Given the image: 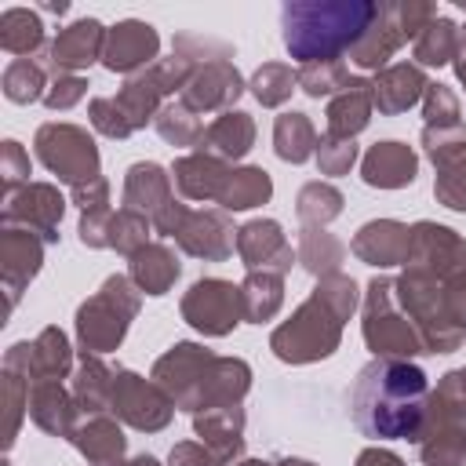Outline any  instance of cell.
<instances>
[{
  "label": "cell",
  "mask_w": 466,
  "mask_h": 466,
  "mask_svg": "<svg viewBox=\"0 0 466 466\" xmlns=\"http://www.w3.org/2000/svg\"><path fill=\"white\" fill-rule=\"evenodd\" d=\"M426 404V371L404 357H375L360 368L350 393L353 422L371 441H419Z\"/></svg>",
  "instance_id": "1"
},
{
  "label": "cell",
  "mask_w": 466,
  "mask_h": 466,
  "mask_svg": "<svg viewBox=\"0 0 466 466\" xmlns=\"http://www.w3.org/2000/svg\"><path fill=\"white\" fill-rule=\"evenodd\" d=\"M379 4L371 0H291L280 11L284 47L299 66L339 62L371 29Z\"/></svg>",
  "instance_id": "2"
},
{
  "label": "cell",
  "mask_w": 466,
  "mask_h": 466,
  "mask_svg": "<svg viewBox=\"0 0 466 466\" xmlns=\"http://www.w3.org/2000/svg\"><path fill=\"white\" fill-rule=\"evenodd\" d=\"M153 379L178 408L208 411L218 404H237L248 393L251 371L244 360L211 357L193 342H178L157 360Z\"/></svg>",
  "instance_id": "3"
},
{
  "label": "cell",
  "mask_w": 466,
  "mask_h": 466,
  "mask_svg": "<svg viewBox=\"0 0 466 466\" xmlns=\"http://www.w3.org/2000/svg\"><path fill=\"white\" fill-rule=\"evenodd\" d=\"M353 306H357V284L342 273H328L313 288V295L299 306V313L273 331V339H269L273 353L291 364L328 357L339 346L342 324L350 320Z\"/></svg>",
  "instance_id": "4"
},
{
  "label": "cell",
  "mask_w": 466,
  "mask_h": 466,
  "mask_svg": "<svg viewBox=\"0 0 466 466\" xmlns=\"http://www.w3.org/2000/svg\"><path fill=\"white\" fill-rule=\"evenodd\" d=\"M419 455L426 466H462L466 462V368L448 371L426 404L419 430Z\"/></svg>",
  "instance_id": "5"
},
{
  "label": "cell",
  "mask_w": 466,
  "mask_h": 466,
  "mask_svg": "<svg viewBox=\"0 0 466 466\" xmlns=\"http://www.w3.org/2000/svg\"><path fill=\"white\" fill-rule=\"evenodd\" d=\"M138 313V295L131 288L127 277H109L102 284V291L95 299H87L80 309H76V339L84 346V353H106V350H116L124 331H127V320Z\"/></svg>",
  "instance_id": "6"
},
{
  "label": "cell",
  "mask_w": 466,
  "mask_h": 466,
  "mask_svg": "<svg viewBox=\"0 0 466 466\" xmlns=\"http://www.w3.org/2000/svg\"><path fill=\"white\" fill-rule=\"evenodd\" d=\"M364 342L379 357H411L422 353V335L411 324L408 313L397 309V284L393 280H371L368 306H364Z\"/></svg>",
  "instance_id": "7"
},
{
  "label": "cell",
  "mask_w": 466,
  "mask_h": 466,
  "mask_svg": "<svg viewBox=\"0 0 466 466\" xmlns=\"http://www.w3.org/2000/svg\"><path fill=\"white\" fill-rule=\"evenodd\" d=\"M36 157L73 189L98 182V149L76 124H44L36 131Z\"/></svg>",
  "instance_id": "8"
},
{
  "label": "cell",
  "mask_w": 466,
  "mask_h": 466,
  "mask_svg": "<svg viewBox=\"0 0 466 466\" xmlns=\"http://www.w3.org/2000/svg\"><path fill=\"white\" fill-rule=\"evenodd\" d=\"M160 233L175 237L189 255H200V258H226L233 251V229L226 222V215L218 211H189L182 204H167L157 222H153Z\"/></svg>",
  "instance_id": "9"
},
{
  "label": "cell",
  "mask_w": 466,
  "mask_h": 466,
  "mask_svg": "<svg viewBox=\"0 0 466 466\" xmlns=\"http://www.w3.org/2000/svg\"><path fill=\"white\" fill-rule=\"evenodd\" d=\"M182 317L204 335H226L244 317L240 288H233L229 280H218V277L197 280L182 299Z\"/></svg>",
  "instance_id": "10"
},
{
  "label": "cell",
  "mask_w": 466,
  "mask_h": 466,
  "mask_svg": "<svg viewBox=\"0 0 466 466\" xmlns=\"http://www.w3.org/2000/svg\"><path fill=\"white\" fill-rule=\"evenodd\" d=\"M408 273H422V277H462L466 273V240L455 237L444 226L433 222H419L411 229V244H408Z\"/></svg>",
  "instance_id": "11"
},
{
  "label": "cell",
  "mask_w": 466,
  "mask_h": 466,
  "mask_svg": "<svg viewBox=\"0 0 466 466\" xmlns=\"http://www.w3.org/2000/svg\"><path fill=\"white\" fill-rule=\"evenodd\" d=\"M109 408H113L127 426H135V430H160V426H167L175 400H171L160 386L146 382V379L135 375V371H113V397H109Z\"/></svg>",
  "instance_id": "12"
},
{
  "label": "cell",
  "mask_w": 466,
  "mask_h": 466,
  "mask_svg": "<svg viewBox=\"0 0 466 466\" xmlns=\"http://www.w3.org/2000/svg\"><path fill=\"white\" fill-rule=\"evenodd\" d=\"M69 342L58 328H44L33 342H18L7 350L4 357V368L22 375V379H33V382H62L66 371H69Z\"/></svg>",
  "instance_id": "13"
},
{
  "label": "cell",
  "mask_w": 466,
  "mask_h": 466,
  "mask_svg": "<svg viewBox=\"0 0 466 466\" xmlns=\"http://www.w3.org/2000/svg\"><path fill=\"white\" fill-rule=\"evenodd\" d=\"M160 36L149 22L142 18H124L106 33V51H102V66L109 73H135V69H149L157 58Z\"/></svg>",
  "instance_id": "14"
},
{
  "label": "cell",
  "mask_w": 466,
  "mask_h": 466,
  "mask_svg": "<svg viewBox=\"0 0 466 466\" xmlns=\"http://www.w3.org/2000/svg\"><path fill=\"white\" fill-rule=\"evenodd\" d=\"M62 211H66V200L58 197V189L55 186H47V182H25L18 193H11L7 197V208H4V222L7 226H15V222H22V229H33V233H40L47 244L51 240H58V218H62Z\"/></svg>",
  "instance_id": "15"
},
{
  "label": "cell",
  "mask_w": 466,
  "mask_h": 466,
  "mask_svg": "<svg viewBox=\"0 0 466 466\" xmlns=\"http://www.w3.org/2000/svg\"><path fill=\"white\" fill-rule=\"evenodd\" d=\"M106 25L98 18H80L66 29H58V36L47 47V66L55 73H76L87 69L95 58H102L106 51Z\"/></svg>",
  "instance_id": "16"
},
{
  "label": "cell",
  "mask_w": 466,
  "mask_h": 466,
  "mask_svg": "<svg viewBox=\"0 0 466 466\" xmlns=\"http://www.w3.org/2000/svg\"><path fill=\"white\" fill-rule=\"evenodd\" d=\"M237 251L251 273H288L291 269V244L284 240L280 226L273 218H255L244 229H237Z\"/></svg>",
  "instance_id": "17"
},
{
  "label": "cell",
  "mask_w": 466,
  "mask_h": 466,
  "mask_svg": "<svg viewBox=\"0 0 466 466\" xmlns=\"http://www.w3.org/2000/svg\"><path fill=\"white\" fill-rule=\"evenodd\" d=\"M240 91H244V80L233 62H208V66H197L189 84L182 87V106H189L193 113L226 109L237 102Z\"/></svg>",
  "instance_id": "18"
},
{
  "label": "cell",
  "mask_w": 466,
  "mask_h": 466,
  "mask_svg": "<svg viewBox=\"0 0 466 466\" xmlns=\"http://www.w3.org/2000/svg\"><path fill=\"white\" fill-rule=\"evenodd\" d=\"M0 262H4V284H7V306H15L18 288L40 269L44 262V237H36L33 229H4L0 240Z\"/></svg>",
  "instance_id": "19"
},
{
  "label": "cell",
  "mask_w": 466,
  "mask_h": 466,
  "mask_svg": "<svg viewBox=\"0 0 466 466\" xmlns=\"http://www.w3.org/2000/svg\"><path fill=\"white\" fill-rule=\"evenodd\" d=\"M400 44H404V29H400L397 4H379V15H375L371 29L360 36V44L350 51V62L360 69H382Z\"/></svg>",
  "instance_id": "20"
},
{
  "label": "cell",
  "mask_w": 466,
  "mask_h": 466,
  "mask_svg": "<svg viewBox=\"0 0 466 466\" xmlns=\"http://www.w3.org/2000/svg\"><path fill=\"white\" fill-rule=\"evenodd\" d=\"M426 73L415 62H397L386 66L375 80H371V98L379 106V113H404L408 106H415L426 95Z\"/></svg>",
  "instance_id": "21"
},
{
  "label": "cell",
  "mask_w": 466,
  "mask_h": 466,
  "mask_svg": "<svg viewBox=\"0 0 466 466\" xmlns=\"http://www.w3.org/2000/svg\"><path fill=\"white\" fill-rule=\"evenodd\" d=\"M244 411L240 404H218V408H208V411H197V433L204 441V448L226 466L240 455L244 448Z\"/></svg>",
  "instance_id": "22"
},
{
  "label": "cell",
  "mask_w": 466,
  "mask_h": 466,
  "mask_svg": "<svg viewBox=\"0 0 466 466\" xmlns=\"http://www.w3.org/2000/svg\"><path fill=\"white\" fill-rule=\"evenodd\" d=\"M408 244H411V229L404 222H393V218L368 222L353 237V251L364 262H371V266H397V262H404L408 258Z\"/></svg>",
  "instance_id": "23"
},
{
  "label": "cell",
  "mask_w": 466,
  "mask_h": 466,
  "mask_svg": "<svg viewBox=\"0 0 466 466\" xmlns=\"http://www.w3.org/2000/svg\"><path fill=\"white\" fill-rule=\"evenodd\" d=\"M33 422L55 437H73L76 433V400L62 390V382H36L29 400H25Z\"/></svg>",
  "instance_id": "24"
},
{
  "label": "cell",
  "mask_w": 466,
  "mask_h": 466,
  "mask_svg": "<svg viewBox=\"0 0 466 466\" xmlns=\"http://www.w3.org/2000/svg\"><path fill=\"white\" fill-rule=\"evenodd\" d=\"M415 153L404 142H379L364 157V182L379 189H400L415 178Z\"/></svg>",
  "instance_id": "25"
},
{
  "label": "cell",
  "mask_w": 466,
  "mask_h": 466,
  "mask_svg": "<svg viewBox=\"0 0 466 466\" xmlns=\"http://www.w3.org/2000/svg\"><path fill=\"white\" fill-rule=\"evenodd\" d=\"M175 182L189 200H218L226 182H229V167L218 157L193 153V157H182L175 164Z\"/></svg>",
  "instance_id": "26"
},
{
  "label": "cell",
  "mask_w": 466,
  "mask_h": 466,
  "mask_svg": "<svg viewBox=\"0 0 466 466\" xmlns=\"http://www.w3.org/2000/svg\"><path fill=\"white\" fill-rule=\"evenodd\" d=\"M251 142H255V124H251V116L240 113V109H229V113H222V116L200 135V153L218 157V160H237V157H244V153L251 149Z\"/></svg>",
  "instance_id": "27"
},
{
  "label": "cell",
  "mask_w": 466,
  "mask_h": 466,
  "mask_svg": "<svg viewBox=\"0 0 466 466\" xmlns=\"http://www.w3.org/2000/svg\"><path fill=\"white\" fill-rule=\"evenodd\" d=\"M371 106H375L371 84H368V80H350V84L331 98V106H328V135H335V138H353V135L368 124Z\"/></svg>",
  "instance_id": "28"
},
{
  "label": "cell",
  "mask_w": 466,
  "mask_h": 466,
  "mask_svg": "<svg viewBox=\"0 0 466 466\" xmlns=\"http://www.w3.org/2000/svg\"><path fill=\"white\" fill-rule=\"evenodd\" d=\"M124 204H127L131 211L160 215V211L171 204L167 175H164L157 164H135V167L127 171V182H124Z\"/></svg>",
  "instance_id": "29"
},
{
  "label": "cell",
  "mask_w": 466,
  "mask_h": 466,
  "mask_svg": "<svg viewBox=\"0 0 466 466\" xmlns=\"http://www.w3.org/2000/svg\"><path fill=\"white\" fill-rule=\"evenodd\" d=\"M178 277V262L164 244H146L131 255V280L146 295H164Z\"/></svg>",
  "instance_id": "30"
},
{
  "label": "cell",
  "mask_w": 466,
  "mask_h": 466,
  "mask_svg": "<svg viewBox=\"0 0 466 466\" xmlns=\"http://www.w3.org/2000/svg\"><path fill=\"white\" fill-rule=\"evenodd\" d=\"M0 47L7 55H18V58H29L44 47V22L36 11L29 7H7L0 15Z\"/></svg>",
  "instance_id": "31"
},
{
  "label": "cell",
  "mask_w": 466,
  "mask_h": 466,
  "mask_svg": "<svg viewBox=\"0 0 466 466\" xmlns=\"http://www.w3.org/2000/svg\"><path fill=\"white\" fill-rule=\"evenodd\" d=\"M73 444L95 466H116L120 455H124V437H120L116 422L113 419H102V415H95L87 426H76Z\"/></svg>",
  "instance_id": "32"
},
{
  "label": "cell",
  "mask_w": 466,
  "mask_h": 466,
  "mask_svg": "<svg viewBox=\"0 0 466 466\" xmlns=\"http://www.w3.org/2000/svg\"><path fill=\"white\" fill-rule=\"evenodd\" d=\"M113 397V371L98 360V357H84L76 379H73V400L80 411L98 415Z\"/></svg>",
  "instance_id": "33"
},
{
  "label": "cell",
  "mask_w": 466,
  "mask_h": 466,
  "mask_svg": "<svg viewBox=\"0 0 466 466\" xmlns=\"http://www.w3.org/2000/svg\"><path fill=\"white\" fill-rule=\"evenodd\" d=\"M273 146H277L280 160L302 164L313 153V146H317V131H313L309 116L306 113H280L277 127H273Z\"/></svg>",
  "instance_id": "34"
},
{
  "label": "cell",
  "mask_w": 466,
  "mask_h": 466,
  "mask_svg": "<svg viewBox=\"0 0 466 466\" xmlns=\"http://www.w3.org/2000/svg\"><path fill=\"white\" fill-rule=\"evenodd\" d=\"M269 193H273V182L262 167H237V171H229V182H226L218 204L229 211H244V208L266 204Z\"/></svg>",
  "instance_id": "35"
},
{
  "label": "cell",
  "mask_w": 466,
  "mask_h": 466,
  "mask_svg": "<svg viewBox=\"0 0 466 466\" xmlns=\"http://www.w3.org/2000/svg\"><path fill=\"white\" fill-rule=\"evenodd\" d=\"M240 299H244V317L262 324L269 320L280 302H284V284H280V273H251L244 284H240Z\"/></svg>",
  "instance_id": "36"
},
{
  "label": "cell",
  "mask_w": 466,
  "mask_h": 466,
  "mask_svg": "<svg viewBox=\"0 0 466 466\" xmlns=\"http://www.w3.org/2000/svg\"><path fill=\"white\" fill-rule=\"evenodd\" d=\"M459 51V25L451 18H433L419 36H415V58L419 66H444Z\"/></svg>",
  "instance_id": "37"
},
{
  "label": "cell",
  "mask_w": 466,
  "mask_h": 466,
  "mask_svg": "<svg viewBox=\"0 0 466 466\" xmlns=\"http://www.w3.org/2000/svg\"><path fill=\"white\" fill-rule=\"evenodd\" d=\"M44 87H47V80H44V66L36 58L7 62V69H4V95L11 102H36V98L47 95Z\"/></svg>",
  "instance_id": "38"
},
{
  "label": "cell",
  "mask_w": 466,
  "mask_h": 466,
  "mask_svg": "<svg viewBox=\"0 0 466 466\" xmlns=\"http://www.w3.org/2000/svg\"><path fill=\"white\" fill-rule=\"evenodd\" d=\"M422 146L437 167H448L466 157V124H426L422 127Z\"/></svg>",
  "instance_id": "39"
},
{
  "label": "cell",
  "mask_w": 466,
  "mask_h": 466,
  "mask_svg": "<svg viewBox=\"0 0 466 466\" xmlns=\"http://www.w3.org/2000/svg\"><path fill=\"white\" fill-rule=\"evenodd\" d=\"M339 258H342V244L331 237V233H324V229H317V226H309L306 233H302V244H299V262L309 269V273H331L335 266H339Z\"/></svg>",
  "instance_id": "40"
},
{
  "label": "cell",
  "mask_w": 466,
  "mask_h": 466,
  "mask_svg": "<svg viewBox=\"0 0 466 466\" xmlns=\"http://www.w3.org/2000/svg\"><path fill=\"white\" fill-rule=\"evenodd\" d=\"M295 84H299V73L291 66H284V62H266L251 76V91H255V98L262 106H280L295 91Z\"/></svg>",
  "instance_id": "41"
},
{
  "label": "cell",
  "mask_w": 466,
  "mask_h": 466,
  "mask_svg": "<svg viewBox=\"0 0 466 466\" xmlns=\"http://www.w3.org/2000/svg\"><path fill=\"white\" fill-rule=\"evenodd\" d=\"M157 131H160L167 142H175V146H193V142H200V135H204L197 113H193L189 106H182V102L164 106V109L157 113Z\"/></svg>",
  "instance_id": "42"
},
{
  "label": "cell",
  "mask_w": 466,
  "mask_h": 466,
  "mask_svg": "<svg viewBox=\"0 0 466 466\" xmlns=\"http://www.w3.org/2000/svg\"><path fill=\"white\" fill-rule=\"evenodd\" d=\"M350 80H353V76H350V69H346V62H342V58H339V62H313V66H299V84H302V91H306V95H313V98L331 95V91H342Z\"/></svg>",
  "instance_id": "43"
},
{
  "label": "cell",
  "mask_w": 466,
  "mask_h": 466,
  "mask_svg": "<svg viewBox=\"0 0 466 466\" xmlns=\"http://www.w3.org/2000/svg\"><path fill=\"white\" fill-rule=\"evenodd\" d=\"M339 211H342V197H339V189H331V186H324V182H309V186L299 193V215H302V222H309V226H324V222H331Z\"/></svg>",
  "instance_id": "44"
},
{
  "label": "cell",
  "mask_w": 466,
  "mask_h": 466,
  "mask_svg": "<svg viewBox=\"0 0 466 466\" xmlns=\"http://www.w3.org/2000/svg\"><path fill=\"white\" fill-rule=\"evenodd\" d=\"M146 237H149V218L142 211H116L113 215V226H109V248L124 251V255H135L146 248Z\"/></svg>",
  "instance_id": "45"
},
{
  "label": "cell",
  "mask_w": 466,
  "mask_h": 466,
  "mask_svg": "<svg viewBox=\"0 0 466 466\" xmlns=\"http://www.w3.org/2000/svg\"><path fill=\"white\" fill-rule=\"evenodd\" d=\"M175 55L186 58L189 66H208V62H229L233 47L222 44V40L200 36V33H178L175 36Z\"/></svg>",
  "instance_id": "46"
},
{
  "label": "cell",
  "mask_w": 466,
  "mask_h": 466,
  "mask_svg": "<svg viewBox=\"0 0 466 466\" xmlns=\"http://www.w3.org/2000/svg\"><path fill=\"white\" fill-rule=\"evenodd\" d=\"M353 160H357V146H353V138L320 135V142H317V164H320L324 175H342V171H350Z\"/></svg>",
  "instance_id": "47"
},
{
  "label": "cell",
  "mask_w": 466,
  "mask_h": 466,
  "mask_svg": "<svg viewBox=\"0 0 466 466\" xmlns=\"http://www.w3.org/2000/svg\"><path fill=\"white\" fill-rule=\"evenodd\" d=\"M91 124L102 131V135H109V138H127L135 127H131V120L124 116V109L116 106V98H95L91 102Z\"/></svg>",
  "instance_id": "48"
},
{
  "label": "cell",
  "mask_w": 466,
  "mask_h": 466,
  "mask_svg": "<svg viewBox=\"0 0 466 466\" xmlns=\"http://www.w3.org/2000/svg\"><path fill=\"white\" fill-rule=\"evenodd\" d=\"M433 189H437V197H441L448 208L466 211V157L455 160V164H448V167H441Z\"/></svg>",
  "instance_id": "49"
},
{
  "label": "cell",
  "mask_w": 466,
  "mask_h": 466,
  "mask_svg": "<svg viewBox=\"0 0 466 466\" xmlns=\"http://www.w3.org/2000/svg\"><path fill=\"white\" fill-rule=\"evenodd\" d=\"M426 124H459V98L444 84L426 87Z\"/></svg>",
  "instance_id": "50"
},
{
  "label": "cell",
  "mask_w": 466,
  "mask_h": 466,
  "mask_svg": "<svg viewBox=\"0 0 466 466\" xmlns=\"http://www.w3.org/2000/svg\"><path fill=\"white\" fill-rule=\"evenodd\" d=\"M22 400H29V386L22 382V375H15V371L4 368V408H7L4 441H7V444L15 441V430H18V419H22Z\"/></svg>",
  "instance_id": "51"
},
{
  "label": "cell",
  "mask_w": 466,
  "mask_h": 466,
  "mask_svg": "<svg viewBox=\"0 0 466 466\" xmlns=\"http://www.w3.org/2000/svg\"><path fill=\"white\" fill-rule=\"evenodd\" d=\"M84 91H87V80H84V76H76V73H58L55 84L47 87L44 102H47L51 109H69L73 102L84 98Z\"/></svg>",
  "instance_id": "52"
},
{
  "label": "cell",
  "mask_w": 466,
  "mask_h": 466,
  "mask_svg": "<svg viewBox=\"0 0 466 466\" xmlns=\"http://www.w3.org/2000/svg\"><path fill=\"white\" fill-rule=\"evenodd\" d=\"M397 11H400L404 40H415L437 18V4H430V0H408V4H397Z\"/></svg>",
  "instance_id": "53"
},
{
  "label": "cell",
  "mask_w": 466,
  "mask_h": 466,
  "mask_svg": "<svg viewBox=\"0 0 466 466\" xmlns=\"http://www.w3.org/2000/svg\"><path fill=\"white\" fill-rule=\"evenodd\" d=\"M25 178H29V157L22 153V146L15 138H7L4 142V193L11 197L15 186L25 182Z\"/></svg>",
  "instance_id": "54"
},
{
  "label": "cell",
  "mask_w": 466,
  "mask_h": 466,
  "mask_svg": "<svg viewBox=\"0 0 466 466\" xmlns=\"http://www.w3.org/2000/svg\"><path fill=\"white\" fill-rule=\"evenodd\" d=\"M357 466H404V462L386 448H368V451H360Z\"/></svg>",
  "instance_id": "55"
},
{
  "label": "cell",
  "mask_w": 466,
  "mask_h": 466,
  "mask_svg": "<svg viewBox=\"0 0 466 466\" xmlns=\"http://www.w3.org/2000/svg\"><path fill=\"white\" fill-rule=\"evenodd\" d=\"M455 73H459V80L466 84V29L459 33V51H455Z\"/></svg>",
  "instance_id": "56"
},
{
  "label": "cell",
  "mask_w": 466,
  "mask_h": 466,
  "mask_svg": "<svg viewBox=\"0 0 466 466\" xmlns=\"http://www.w3.org/2000/svg\"><path fill=\"white\" fill-rule=\"evenodd\" d=\"M116 466H160L153 455H138V459H131V462H116Z\"/></svg>",
  "instance_id": "57"
},
{
  "label": "cell",
  "mask_w": 466,
  "mask_h": 466,
  "mask_svg": "<svg viewBox=\"0 0 466 466\" xmlns=\"http://www.w3.org/2000/svg\"><path fill=\"white\" fill-rule=\"evenodd\" d=\"M44 11H51V15H66L69 4H44Z\"/></svg>",
  "instance_id": "58"
},
{
  "label": "cell",
  "mask_w": 466,
  "mask_h": 466,
  "mask_svg": "<svg viewBox=\"0 0 466 466\" xmlns=\"http://www.w3.org/2000/svg\"><path fill=\"white\" fill-rule=\"evenodd\" d=\"M240 466H273V462H258V459H251V462H240Z\"/></svg>",
  "instance_id": "59"
},
{
  "label": "cell",
  "mask_w": 466,
  "mask_h": 466,
  "mask_svg": "<svg viewBox=\"0 0 466 466\" xmlns=\"http://www.w3.org/2000/svg\"><path fill=\"white\" fill-rule=\"evenodd\" d=\"M459 7H462V11H466V0H459Z\"/></svg>",
  "instance_id": "60"
}]
</instances>
